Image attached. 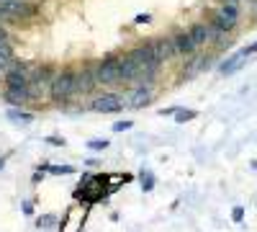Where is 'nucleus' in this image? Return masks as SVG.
<instances>
[{"mask_svg": "<svg viewBox=\"0 0 257 232\" xmlns=\"http://www.w3.org/2000/svg\"><path fill=\"white\" fill-rule=\"evenodd\" d=\"M121 83H142V72L137 65V57L132 52H126L121 57Z\"/></svg>", "mask_w": 257, "mask_h": 232, "instance_id": "4468645a", "label": "nucleus"}, {"mask_svg": "<svg viewBox=\"0 0 257 232\" xmlns=\"http://www.w3.org/2000/svg\"><path fill=\"white\" fill-rule=\"evenodd\" d=\"M254 54H257V39L252 41L249 47H244V49H239V52L229 54V57L221 62V65H219V72H221V75H234V72H239Z\"/></svg>", "mask_w": 257, "mask_h": 232, "instance_id": "423d86ee", "label": "nucleus"}, {"mask_svg": "<svg viewBox=\"0 0 257 232\" xmlns=\"http://www.w3.org/2000/svg\"><path fill=\"white\" fill-rule=\"evenodd\" d=\"M6 116H8L11 121H16V124H31V121H34V114L26 111L24 106H8Z\"/></svg>", "mask_w": 257, "mask_h": 232, "instance_id": "f3484780", "label": "nucleus"}, {"mask_svg": "<svg viewBox=\"0 0 257 232\" xmlns=\"http://www.w3.org/2000/svg\"><path fill=\"white\" fill-rule=\"evenodd\" d=\"M88 150H93V152L108 150V139H90V142H88Z\"/></svg>", "mask_w": 257, "mask_h": 232, "instance_id": "b1692460", "label": "nucleus"}, {"mask_svg": "<svg viewBox=\"0 0 257 232\" xmlns=\"http://www.w3.org/2000/svg\"><path fill=\"white\" fill-rule=\"evenodd\" d=\"M105 194H111L108 188V176H95V173H85L82 183L77 186L75 199L82 204H95L100 199H105Z\"/></svg>", "mask_w": 257, "mask_h": 232, "instance_id": "f257e3e1", "label": "nucleus"}, {"mask_svg": "<svg viewBox=\"0 0 257 232\" xmlns=\"http://www.w3.org/2000/svg\"><path fill=\"white\" fill-rule=\"evenodd\" d=\"M0 72H3V67H0Z\"/></svg>", "mask_w": 257, "mask_h": 232, "instance_id": "473e14b6", "label": "nucleus"}, {"mask_svg": "<svg viewBox=\"0 0 257 232\" xmlns=\"http://www.w3.org/2000/svg\"><path fill=\"white\" fill-rule=\"evenodd\" d=\"M41 171H49V173H57V176H70V173H75V168L72 165H44Z\"/></svg>", "mask_w": 257, "mask_h": 232, "instance_id": "412c9836", "label": "nucleus"}, {"mask_svg": "<svg viewBox=\"0 0 257 232\" xmlns=\"http://www.w3.org/2000/svg\"><path fill=\"white\" fill-rule=\"evenodd\" d=\"M134 21H137V24H149V21H152V16H149V13H139Z\"/></svg>", "mask_w": 257, "mask_h": 232, "instance_id": "bb28decb", "label": "nucleus"}, {"mask_svg": "<svg viewBox=\"0 0 257 232\" xmlns=\"http://www.w3.org/2000/svg\"><path fill=\"white\" fill-rule=\"evenodd\" d=\"M152 47H155V54H157L162 62H167L170 57H175L173 41H170V39H165V36H160V39H152Z\"/></svg>", "mask_w": 257, "mask_h": 232, "instance_id": "dca6fc26", "label": "nucleus"}, {"mask_svg": "<svg viewBox=\"0 0 257 232\" xmlns=\"http://www.w3.org/2000/svg\"><path fill=\"white\" fill-rule=\"evenodd\" d=\"M152 98H155L152 83H139V86H134L132 91L123 96V103H126V106H132V109H144V106L152 103Z\"/></svg>", "mask_w": 257, "mask_h": 232, "instance_id": "1a4fd4ad", "label": "nucleus"}, {"mask_svg": "<svg viewBox=\"0 0 257 232\" xmlns=\"http://www.w3.org/2000/svg\"><path fill=\"white\" fill-rule=\"evenodd\" d=\"M3 168H6V158H0V171H3Z\"/></svg>", "mask_w": 257, "mask_h": 232, "instance_id": "7c9ffc66", "label": "nucleus"}, {"mask_svg": "<svg viewBox=\"0 0 257 232\" xmlns=\"http://www.w3.org/2000/svg\"><path fill=\"white\" fill-rule=\"evenodd\" d=\"M170 41H173V49L178 57H193L196 54V41H193L190 31H175L173 36H170Z\"/></svg>", "mask_w": 257, "mask_h": 232, "instance_id": "ddd939ff", "label": "nucleus"}, {"mask_svg": "<svg viewBox=\"0 0 257 232\" xmlns=\"http://www.w3.org/2000/svg\"><path fill=\"white\" fill-rule=\"evenodd\" d=\"M134 126V121H116L113 124V132H128Z\"/></svg>", "mask_w": 257, "mask_h": 232, "instance_id": "a878e982", "label": "nucleus"}, {"mask_svg": "<svg viewBox=\"0 0 257 232\" xmlns=\"http://www.w3.org/2000/svg\"><path fill=\"white\" fill-rule=\"evenodd\" d=\"M203 67H208V59L206 57H196L183 72H185V78H193V75H198V70H203Z\"/></svg>", "mask_w": 257, "mask_h": 232, "instance_id": "6ab92c4d", "label": "nucleus"}, {"mask_svg": "<svg viewBox=\"0 0 257 232\" xmlns=\"http://www.w3.org/2000/svg\"><path fill=\"white\" fill-rule=\"evenodd\" d=\"M139 181H142V191H152V188H155V176H152V171H142V173H139Z\"/></svg>", "mask_w": 257, "mask_h": 232, "instance_id": "4be33fe9", "label": "nucleus"}, {"mask_svg": "<svg viewBox=\"0 0 257 232\" xmlns=\"http://www.w3.org/2000/svg\"><path fill=\"white\" fill-rule=\"evenodd\" d=\"M0 44H8V34H6L3 26H0Z\"/></svg>", "mask_w": 257, "mask_h": 232, "instance_id": "c85d7f7f", "label": "nucleus"}, {"mask_svg": "<svg viewBox=\"0 0 257 232\" xmlns=\"http://www.w3.org/2000/svg\"><path fill=\"white\" fill-rule=\"evenodd\" d=\"M252 168H254V171H257V160H254V163H252Z\"/></svg>", "mask_w": 257, "mask_h": 232, "instance_id": "2f4dec72", "label": "nucleus"}, {"mask_svg": "<svg viewBox=\"0 0 257 232\" xmlns=\"http://www.w3.org/2000/svg\"><path fill=\"white\" fill-rule=\"evenodd\" d=\"M16 62V57H13V47L11 44H0V67H3V72Z\"/></svg>", "mask_w": 257, "mask_h": 232, "instance_id": "a211bd4d", "label": "nucleus"}, {"mask_svg": "<svg viewBox=\"0 0 257 232\" xmlns=\"http://www.w3.org/2000/svg\"><path fill=\"white\" fill-rule=\"evenodd\" d=\"M198 114L196 111H193V109H178L175 114H173V119L178 121V124H185V121H193V119H196Z\"/></svg>", "mask_w": 257, "mask_h": 232, "instance_id": "aec40b11", "label": "nucleus"}, {"mask_svg": "<svg viewBox=\"0 0 257 232\" xmlns=\"http://www.w3.org/2000/svg\"><path fill=\"white\" fill-rule=\"evenodd\" d=\"M231 219L237 222V224H242L244 222V206H234L231 209Z\"/></svg>", "mask_w": 257, "mask_h": 232, "instance_id": "393cba45", "label": "nucleus"}, {"mask_svg": "<svg viewBox=\"0 0 257 232\" xmlns=\"http://www.w3.org/2000/svg\"><path fill=\"white\" fill-rule=\"evenodd\" d=\"M47 142L54 144V147H64V139H59V137H47Z\"/></svg>", "mask_w": 257, "mask_h": 232, "instance_id": "cd10ccee", "label": "nucleus"}, {"mask_svg": "<svg viewBox=\"0 0 257 232\" xmlns=\"http://www.w3.org/2000/svg\"><path fill=\"white\" fill-rule=\"evenodd\" d=\"M95 86H98L95 67H80V70H75V96L90 93Z\"/></svg>", "mask_w": 257, "mask_h": 232, "instance_id": "f8f14e48", "label": "nucleus"}, {"mask_svg": "<svg viewBox=\"0 0 257 232\" xmlns=\"http://www.w3.org/2000/svg\"><path fill=\"white\" fill-rule=\"evenodd\" d=\"M29 80H31V72H29L26 65H21V62H13V65L6 70V88L29 91Z\"/></svg>", "mask_w": 257, "mask_h": 232, "instance_id": "9d476101", "label": "nucleus"}, {"mask_svg": "<svg viewBox=\"0 0 257 232\" xmlns=\"http://www.w3.org/2000/svg\"><path fill=\"white\" fill-rule=\"evenodd\" d=\"M123 106H126L123 98L116 96V93H103V96H98V98L90 101V111H95V114H116Z\"/></svg>", "mask_w": 257, "mask_h": 232, "instance_id": "9b49d317", "label": "nucleus"}, {"mask_svg": "<svg viewBox=\"0 0 257 232\" xmlns=\"http://www.w3.org/2000/svg\"><path fill=\"white\" fill-rule=\"evenodd\" d=\"M132 54L137 57V65H139V72H142V83H152V78H155L157 70L162 67V59L155 54L152 41H144V44L134 47Z\"/></svg>", "mask_w": 257, "mask_h": 232, "instance_id": "f03ea898", "label": "nucleus"}, {"mask_svg": "<svg viewBox=\"0 0 257 232\" xmlns=\"http://www.w3.org/2000/svg\"><path fill=\"white\" fill-rule=\"evenodd\" d=\"M54 224H57V217H54V214H44V217L36 219V227H39V229H52Z\"/></svg>", "mask_w": 257, "mask_h": 232, "instance_id": "5701e85b", "label": "nucleus"}, {"mask_svg": "<svg viewBox=\"0 0 257 232\" xmlns=\"http://www.w3.org/2000/svg\"><path fill=\"white\" fill-rule=\"evenodd\" d=\"M88 209H90V204H82V201L70 206L67 214H64L62 222H59V232H82L85 219H88Z\"/></svg>", "mask_w": 257, "mask_h": 232, "instance_id": "6e6552de", "label": "nucleus"}, {"mask_svg": "<svg viewBox=\"0 0 257 232\" xmlns=\"http://www.w3.org/2000/svg\"><path fill=\"white\" fill-rule=\"evenodd\" d=\"M49 96L57 103H64L67 98H72L75 96V70H59V72H54Z\"/></svg>", "mask_w": 257, "mask_h": 232, "instance_id": "20e7f679", "label": "nucleus"}, {"mask_svg": "<svg viewBox=\"0 0 257 232\" xmlns=\"http://www.w3.org/2000/svg\"><path fill=\"white\" fill-rule=\"evenodd\" d=\"M24 212H26V214H31V212H34V206H31V201H24Z\"/></svg>", "mask_w": 257, "mask_h": 232, "instance_id": "c756f323", "label": "nucleus"}, {"mask_svg": "<svg viewBox=\"0 0 257 232\" xmlns=\"http://www.w3.org/2000/svg\"><path fill=\"white\" fill-rule=\"evenodd\" d=\"M237 24H239V6L237 3H229V0H226L224 6H219L216 11H213L211 26L216 29V34H226Z\"/></svg>", "mask_w": 257, "mask_h": 232, "instance_id": "7ed1b4c3", "label": "nucleus"}, {"mask_svg": "<svg viewBox=\"0 0 257 232\" xmlns=\"http://www.w3.org/2000/svg\"><path fill=\"white\" fill-rule=\"evenodd\" d=\"M95 78H98V86H113V83H121V57L118 54L103 57L95 65Z\"/></svg>", "mask_w": 257, "mask_h": 232, "instance_id": "39448f33", "label": "nucleus"}, {"mask_svg": "<svg viewBox=\"0 0 257 232\" xmlns=\"http://www.w3.org/2000/svg\"><path fill=\"white\" fill-rule=\"evenodd\" d=\"M52 80H54L52 67H47V65H39V67H34L31 80H29V98H41L44 93H49V88H52Z\"/></svg>", "mask_w": 257, "mask_h": 232, "instance_id": "0eeeda50", "label": "nucleus"}, {"mask_svg": "<svg viewBox=\"0 0 257 232\" xmlns=\"http://www.w3.org/2000/svg\"><path fill=\"white\" fill-rule=\"evenodd\" d=\"M190 36H193V41H196V47H203V44H211L213 39H216L219 34H216V29H213L211 24H193L190 29Z\"/></svg>", "mask_w": 257, "mask_h": 232, "instance_id": "2eb2a0df", "label": "nucleus"}]
</instances>
